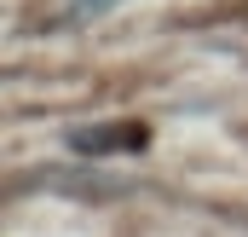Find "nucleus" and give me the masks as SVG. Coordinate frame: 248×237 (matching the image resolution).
<instances>
[{"label":"nucleus","instance_id":"1","mask_svg":"<svg viewBox=\"0 0 248 237\" xmlns=\"http://www.w3.org/2000/svg\"><path fill=\"white\" fill-rule=\"evenodd\" d=\"M122 0H63V12L69 17H104V12H116Z\"/></svg>","mask_w":248,"mask_h":237}]
</instances>
